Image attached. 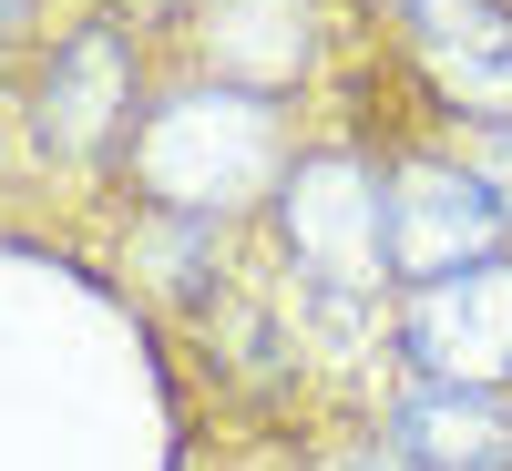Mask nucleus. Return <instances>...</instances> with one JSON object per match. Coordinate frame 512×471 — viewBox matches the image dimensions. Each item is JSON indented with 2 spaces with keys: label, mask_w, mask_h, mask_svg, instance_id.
I'll return each instance as SVG.
<instances>
[{
  "label": "nucleus",
  "mask_w": 512,
  "mask_h": 471,
  "mask_svg": "<svg viewBox=\"0 0 512 471\" xmlns=\"http://www.w3.org/2000/svg\"><path fill=\"white\" fill-rule=\"evenodd\" d=\"M21 11H31V0H0V41H11V31H21Z\"/></svg>",
  "instance_id": "obj_10"
},
{
  "label": "nucleus",
  "mask_w": 512,
  "mask_h": 471,
  "mask_svg": "<svg viewBox=\"0 0 512 471\" xmlns=\"http://www.w3.org/2000/svg\"><path fill=\"white\" fill-rule=\"evenodd\" d=\"M400 338H410V359L431 369V390H502L512 379V256L431 277L410 297Z\"/></svg>",
  "instance_id": "obj_4"
},
{
  "label": "nucleus",
  "mask_w": 512,
  "mask_h": 471,
  "mask_svg": "<svg viewBox=\"0 0 512 471\" xmlns=\"http://www.w3.org/2000/svg\"><path fill=\"white\" fill-rule=\"evenodd\" d=\"M123 103H134L123 31H72L52 52V72H41V144L52 154H93V144H113Z\"/></svg>",
  "instance_id": "obj_5"
},
{
  "label": "nucleus",
  "mask_w": 512,
  "mask_h": 471,
  "mask_svg": "<svg viewBox=\"0 0 512 471\" xmlns=\"http://www.w3.org/2000/svg\"><path fill=\"white\" fill-rule=\"evenodd\" d=\"M216 52L236 72H297L308 62V0H216Z\"/></svg>",
  "instance_id": "obj_8"
},
{
  "label": "nucleus",
  "mask_w": 512,
  "mask_h": 471,
  "mask_svg": "<svg viewBox=\"0 0 512 471\" xmlns=\"http://www.w3.org/2000/svg\"><path fill=\"white\" fill-rule=\"evenodd\" d=\"M400 11H410V21H431V11H461V0H400Z\"/></svg>",
  "instance_id": "obj_9"
},
{
  "label": "nucleus",
  "mask_w": 512,
  "mask_h": 471,
  "mask_svg": "<svg viewBox=\"0 0 512 471\" xmlns=\"http://www.w3.org/2000/svg\"><path fill=\"white\" fill-rule=\"evenodd\" d=\"M400 461L420 471H512V420L492 390H410L400 400Z\"/></svg>",
  "instance_id": "obj_7"
},
{
  "label": "nucleus",
  "mask_w": 512,
  "mask_h": 471,
  "mask_svg": "<svg viewBox=\"0 0 512 471\" xmlns=\"http://www.w3.org/2000/svg\"><path fill=\"white\" fill-rule=\"evenodd\" d=\"M349 471H400V461H349Z\"/></svg>",
  "instance_id": "obj_11"
},
{
  "label": "nucleus",
  "mask_w": 512,
  "mask_h": 471,
  "mask_svg": "<svg viewBox=\"0 0 512 471\" xmlns=\"http://www.w3.org/2000/svg\"><path fill=\"white\" fill-rule=\"evenodd\" d=\"M379 195H390V277L431 287V277H461V267H482V256L502 246V195L472 175V164L420 154Z\"/></svg>",
  "instance_id": "obj_3"
},
{
  "label": "nucleus",
  "mask_w": 512,
  "mask_h": 471,
  "mask_svg": "<svg viewBox=\"0 0 512 471\" xmlns=\"http://www.w3.org/2000/svg\"><path fill=\"white\" fill-rule=\"evenodd\" d=\"M277 216H287L297 277H318V287H379L390 277V195L349 154H297L287 185H277Z\"/></svg>",
  "instance_id": "obj_2"
},
{
  "label": "nucleus",
  "mask_w": 512,
  "mask_h": 471,
  "mask_svg": "<svg viewBox=\"0 0 512 471\" xmlns=\"http://www.w3.org/2000/svg\"><path fill=\"white\" fill-rule=\"evenodd\" d=\"M134 164H144V185H154L164 216L216 226L236 195L267 185V164H277V123H267V103H256V93H226V82H216V93H175V103L144 123Z\"/></svg>",
  "instance_id": "obj_1"
},
{
  "label": "nucleus",
  "mask_w": 512,
  "mask_h": 471,
  "mask_svg": "<svg viewBox=\"0 0 512 471\" xmlns=\"http://www.w3.org/2000/svg\"><path fill=\"white\" fill-rule=\"evenodd\" d=\"M420 62H431V82L512 134V11L502 0H461V11H431L420 21Z\"/></svg>",
  "instance_id": "obj_6"
}]
</instances>
